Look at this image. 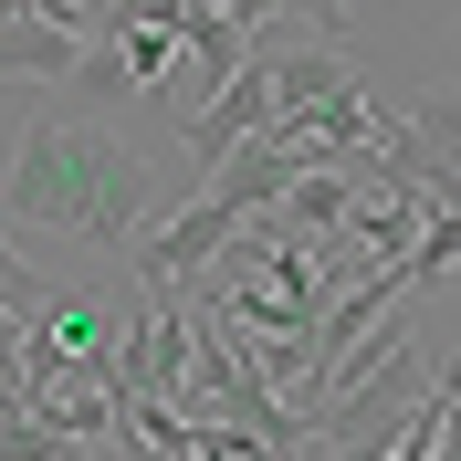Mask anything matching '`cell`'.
<instances>
[{
    "mask_svg": "<svg viewBox=\"0 0 461 461\" xmlns=\"http://www.w3.org/2000/svg\"><path fill=\"white\" fill-rule=\"evenodd\" d=\"M147 189H158V168L115 126H95V115H32L22 147H11V178H0V210L22 230L137 252L147 241Z\"/></svg>",
    "mask_w": 461,
    "mask_h": 461,
    "instance_id": "6da1fadb",
    "label": "cell"
},
{
    "mask_svg": "<svg viewBox=\"0 0 461 461\" xmlns=\"http://www.w3.org/2000/svg\"><path fill=\"white\" fill-rule=\"evenodd\" d=\"M430 388H440V367L420 357V346H399L377 377H357V388L315 420V451L325 461H399L409 430H420V409H430Z\"/></svg>",
    "mask_w": 461,
    "mask_h": 461,
    "instance_id": "7a4b0ae2",
    "label": "cell"
},
{
    "mask_svg": "<svg viewBox=\"0 0 461 461\" xmlns=\"http://www.w3.org/2000/svg\"><path fill=\"white\" fill-rule=\"evenodd\" d=\"M367 178L388 189V200H420L430 221L461 210V95H420L409 115H388Z\"/></svg>",
    "mask_w": 461,
    "mask_h": 461,
    "instance_id": "3957f363",
    "label": "cell"
},
{
    "mask_svg": "<svg viewBox=\"0 0 461 461\" xmlns=\"http://www.w3.org/2000/svg\"><path fill=\"white\" fill-rule=\"evenodd\" d=\"M189 357H200V315H189V304H147V315L126 325V409L137 399H168L178 409Z\"/></svg>",
    "mask_w": 461,
    "mask_h": 461,
    "instance_id": "277c9868",
    "label": "cell"
},
{
    "mask_svg": "<svg viewBox=\"0 0 461 461\" xmlns=\"http://www.w3.org/2000/svg\"><path fill=\"white\" fill-rule=\"evenodd\" d=\"M451 273H461V210H440V221H430V241H420V304H430Z\"/></svg>",
    "mask_w": 461,
    "mask_h": 461,
    "instance_id": "5b68a950",
    "label": "cell"
}]
</instances>
